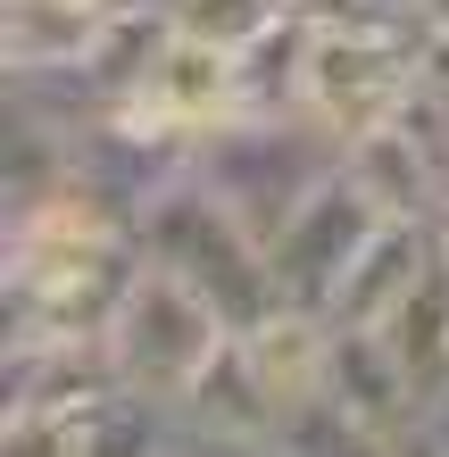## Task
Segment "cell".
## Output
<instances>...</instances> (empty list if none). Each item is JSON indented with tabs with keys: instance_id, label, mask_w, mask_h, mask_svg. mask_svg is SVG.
Here are the masks:
<instances>
[{
	"instance_id": "obj_1",
	"label": "cell",
	"mask_w": 449,
	"mask_h": 457,
	"mask_svg": "<svg viewBox=\"0 0 449 457\" xmlns=\"http://www.w3.org/2000/svg\"><path fill=\"white\" fill-rule=\"evenodd\" d=\"M341 158H350V142L325 133L308 109H292V117H233V125H217L200 142L192 175L242 217V233L258 250H275L283 225L341 175Z\"/></svg>"
},
{
	"instance_id": "obj_2",
	"label": "cell",
	"mask_w": 449,
	"mask_h": 457,
	"mask_svg": "<svg viewBox=\"0 0 449 457\" xmlns=\"http://www.w3.org/2000/svg\"><path fill=\"white\" fill-rule=\"evenodd\" d=\"M134 241H142V258H150V266H175V275L192 283L233 333L267 325V316L283 308L267 250L242 233V217H233V208L208 192L200 175H175L167 192H158L142 217H134Z\"/></svg>"
},
{
	"instance_id": "obj_3",
	"label": "cell",
	"mask_w": 449,
	"mask_h": 457,
	"mask_svg": "<svg viewBox=\"0 0 449 457\" xmlns=\"http://www.w3.org/2000/svg\"><path fill=\"white\" fill-rule=\"evenodd\" d=\"M425 84V34L416 17H375V25H325L308 59V117L358 142V133L391 125Z\"/></svg>"
},
{
	"instance_id": "obj_4",
	"label": "cell",
	"mask_w": 449,
	"mask_h": 457,
	"mask_svg": "<svg viewBox=\"0 0 449 457\" xmlns=\"http://www.w3.org/2000/svg\"><path fill=\"white\" fill-rule=\"evenodd\" d=\"M225 341H233L225 316L208 308L175 266H150L142 258V275H134L117 325H109V358L125 374V391H150V399H175V408H183L192 383L208 374V358H217Z\"/></svg>"
},
{
	"instance_id": "obj_5",
	"label": "cell",
	"mask_w": 449,
	"mask_h": 457,
	"mask_svg": "<svg viewBox=\"0 0 449 457\" xmlns=\"http://www.w3.org/2000/svg\"><path fill=\"white\" fill-rule=\"evenodd\" d=\"M391 217L375 200L358 192L350 175H333L325 192H316L292 225H283V241L267 250V266H275V291H283V308H300V316H325L333 325V300H341V283H350V266H358V250L375 241Z\"/></svg>"
},
{
	"instance_id": "obj_6",
	"label": "cell",
	"mask_w": 449,
	"mask_h": 457,
	"mask_svg": "<svg viewBox=\"0 0 449 457\" xmlns=\"http://www.w3.org/2000/svg\"><path fill=\"white\" fill-rule=\"evenodd\" d=\"M109 117H125V125L158 133V142L200 150L217 125H233V117H242V59H233L225 42L183 34V25H175V42L158 50V67L142 75V92L125 100V109H109Z\"/></svg>"
},
{
	"instance_id": "obj_7",
	"label": "cell",
	"mask_w": 449,
	"mask_h": 457,
	"mask_svg": "<svg viewBox=\"0 0 449 457\" xmlns=\"http://www.w3.org/2000/svg\"><path fill=\"white\" fill-rule=\"evenodd\" d=\"M125 383L109 341H9L0 366V408L9 416H75Z\"/></svg>"
},
{
	"instance_id": "obj_8",
	"label": "cell",
	"mask_w": 449,
	"mask_h": 457,
	"mask_svg": "<svg viewBox=\"0 0 449 457\" xmlns=\"http://www.w3.org/2000/svg\"><path fill=\"white\" fill-rule=\"evenodd\" d=\"M333 399L366 433H400L408 416H425V391L400 366V349H391L383 325H333Z\"/></svg>"
},
{
	"instance_id": "obj_9",
	"label": "cell",
	"mask_w": 449,
	"mask_h": 457,
	"mask_svg": "<svg viewBox=\"0 0 449 457\" xmlns=\"http://www.w3.org/2000/svg\"><path fill=\"white\" fill-rule=\"evenodd\" d=\"M242 349H250L258 383H267V399H275V424L292 408H308V399H333V325L325 316L275 308L267 325L242 333Z\"/></svg>"
},
{
	"instance_id": "obj_10",
	"label": "cell",
	"mask_w": 449,
	"mask_h": 457,
	"mask_svg": "<svg viewBox=\"0 0 449 457\" xmlns=\"http://www.w3.org/2000/svg\"><path fill=\"white\" fill-rule=\"evenodd\" d=\"M433 250H441V225H400L391 217L358 250L350 283H341V300H333V325H391V308L416 291V275L433 266Z\"/></svg>"
},
{
	"instance_id": "obj_11",
	"label": "cell",
	"mask_w": 449,
	"mask_h": 457,
	"mask_svg": "<svg viewBox=\"0 0 449 457\" xmlns=\"http://www.w3.org/2000/svg\"><path fill=\"white\" fill-rule=\"evenodd\" d=\"M175 25H183V17L167 9V0H125V9L100 25V42L84 50V59H75V67H84V92H92V109H100V117H109V109H125V100L142 92V75L158 67V50L175 42Z\"/></svg>"
},
{
	"instance_id": "obj_12",
	"label": "cell",
	"mask_w": 449,
	"mask_h": 457,
	"mask_svg": "<svg viewBox=\"0 0 449 457\" xmlns=\"http://www.w3.org/2000/svg\"><path fill=\"white\" fill-rule=\"evenodd\" d=\"M117 9L125 0H9V9H0V59H9V75L75 67Z\"/></svg>"
},
{
	"instance_id": "obj_13",
	"label": "cell",
	"mask_w": 449,
	"mask_h": 457,
	"mask_svg": "<svg viewBox=\"0 0 449 457\" xmlns=\"http://www.w3.org/2000/svg\"><path fill=\"white\" fill-rule=\"evenodd\" d=\"M341 175H350L358 192L383 208V217H400V225H441V183H433L425 150L408 142V125H400V117L375 125V133H358L350 158H341Z\"/></svg>"
},
{
	"instance_id": "obj_14",
	"label": "cell",
	"mask_w": 449,
	"mask_h": 457,
	"mask_svg": "<svg viewBox=\"0 0 449 457\" xmlns=\"http://www.w3.org/2000/svg\"><path fill=\"white\" fill-rule=\"evenodd\" d=\"M183 424H192L200 441H267L275 433V399H267V383H258L242 333L208 358V374L192 383V399H183Z\"/></svg>"
},
{
	"instance_id": "obj_15",
	"label": "cell",
	"mask_w": 449,
	"mask_h": 457,
	"mask_svg": "<svg viewBox=\"0 0 449 457\" xmlns=\"http://www.w3.org/2000/svg\"><path fill=\"white\" fill-rule=\"evenodd\" d=\"M183 408L175 399H150V391H109L75 416V457H175L183 449Z\"/></svg>"
},
{
	"instance_id": "obj_16",
	"label": "cell",
	"mask_w": 449,
	"mask_h": 457,
	"mask_svg": "<svg viewBox=\"0 0 449 457\" xmlns=\"http://www.w3.org/2000/svg\"><path fill=\"white\" fill-rule=\"evenodd\" d=\"M242 117H292L308 109V59H316V25L283 9L267 34H250L242 50Z\"/></svg>"
},
{
	"instance_id": "obj_17",
	"label": "cell",
	"mask_w": 449,
	"mask_h": 457,
	"mask_svg": "<svg viewBox=\"0 0 449 457\" xmlns=\"http://www.w3.org/2000/svg\"><path fill=\"white\" fill-rule=\"evenodd\" d=\"M391 349H400V366L416 374V391H449V250H433V266L416 275V291L400 308H391Z\"/></svg>"
},
{
	"instance_id": "obj_18",
	"label": "cell",
	"mask_w": 449,
	"mask_h": 457,
	"mask_svg": "<svg viewBox=\"0 0 449 457\" xmlns=\"http://www.w3.org/2000/svg\"><path fill=\"white\" fill-rule=\"evenodd\" d=\"M275 441L292 457H391V433H366V424L341 408V399H308L275 424Z\"/></svg>"
},
{
	"instance_id": "obj_19",
	"label": "cell",
	"mask_w": 449,
	"mask_h": 457,
	"mask_svg": "<svg viewBox=\"0 0 449 457\" xmlns=\"http://www.w3.org/2000/svg\"><path fill=\"white\" fill-rule=\"evenodd\" d=\"M283 9H292V0H175L183 34H208V42H225V50H242L250 34H267Z\"/></svg>"
},
{
	"instance_id": "obj_20",
	"label": "cell",
	"mask_w": 449,
	"mask_h": 457,
	"mask_svg": "<svg viewBox=\"0 0 449 457\" xmlns=\"http://www.w3.org/2000/svg\"><path fill=\"white\" fill-rule=\"evenodd\" d=\"M416 34H425V75L449 84V0H416Z\"/></svg>"
},
{
	"instance_id": "obj_21",
	"label": "cell",
	"mask_w": 449,
	"mask_h": 457,
	"mask_svg": "<svg viewBox=\"0 0 449 457\" xmlns=\"http://www.w3.org/2000/svg\"><path fill=\"white\" fill-rule=\"evenodd\" d=\"M391 457H449V449H441V433H433L425 416H408L400 433H391Z\"/></svg>"
},
{
	"instance_id": "obj_22",
	"label": "cell",
	"mask_w": 449,
	"mask_h": 457,
	"mask_svg": "<svg viewBox=\"0 0 449 457\" xmlns=\"http://www.w3.org/2000/svg\"><path fill=\"white\" fill-rule=\"evenodd\" d=\"M200 449H208V457H292L275 433H267V441H200Z\"/></svg>"
},
{
	"instance_id": "obj_23",
	"label": "cell",
	"mask_w": 449,
	"mask_h": 457,
	"mask_svg": "<svg viewBox=\"0 0 449 457\" xmlns=\"http://www.w3.org/2000/svg\"><path fill=\"white\" fill-rule=\"evenodd\" d=\"M425 424H433V433H441V449H449V391H433V399H425Z\"/></svg>"
},
{
	"instance_id": "obj_24",
	"label": "cell",
	"mask_w": 449,
	"mask_h": 457,
	"mask_svg": "<svg viewBox=\"0 0 449 457\" xmlns=\"http://www.w3.org/2000/svg\"><path fill=\"white\" fill-rule=\"evenodd\" d=\"M375 9H391V17H416V0H375Z\"/></svg>"
},
{
	"instance_id": "obj_25",
	"label": "cell",
	"mask_w": 449,
	"mask_h": 457,
	"mask_svg": "<svg viewBox=\"0 0 449 457\" xmlns=\"http://www.w3.org/2000/svg\"><path fill=\"white\" fill-rule=\"evenodd\" d=\"M441 250H449V217H441Z\"/></svg>"
},
{
	"instance_id": "obj_26",
	"label": "cell",
	"mask_w": 449,
	"mask_h": 457,
	"mask_svg": "<svg viewBox=\"0 0 449 457\" xmlns=\"http://www.w3.org/2000/svg\"><path fill=\"white\" fill-rule=\"evenodd\" d=\"M167 9H175V0H167Z\"/></svg>"
}]
</instances>
